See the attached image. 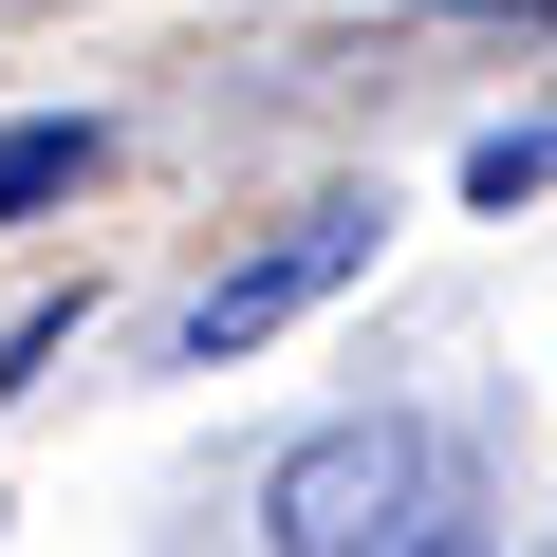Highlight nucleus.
Returning <instances> with one entry per match:
<instances>
[{
  "label": "nucleus",
  "instance_id": "nucleus-1",
  "mask_svg": "<svg viewBox=\"0 0 557 557\" xmlns=\"http://www.w3.org/2000/svg\"><path fill=\"white\" fill-rule=\"evenodd\" d=\"M446 520H465V483H446V428H409V409H354L260 465V557H428Z\"/></svg>",
  "mask_w": 557,
  "mask_h": 557
},
{
  "label": "nucleus",
  "instance_id": "nucleus-2",
  "mask_svg": "<svg viewBox=\"0 0 557 557\" xmlns=\"http://www.w3.org/2000/svg\"><path fill=\"white\" fill-rule=\"evenodd\" d=\"M354 260H372V205H317V223H278L260 260H223L205 298H186V372H223V354H260L278 317H317V298H335Z\"/></svg>",
  "mask_w": 557,
  "mask_h": 557
},
{
  "label": "nucleus",
  "instance_id": "nucleus-3",
  "mask_svg": "<svg viewBox=\"0 0 557 557\" xmlns=\"http://www.w3.org/2000/svg\"><path fill=\"white\" fill-rule=\"evenodd\" d=\"M75 186H94V112H20V131H0V223H38Z\"/></svg>",
  "mask_w": 557,
  "mask_h": 557
},
{
  "label": "nucleus",
  "instance_id": "nucleus-4",
  "mask_svg": "<svg viewBox=\"0 0 557 557\" xmlns=\"http://www.w3.org/2000/svg\"><path fill=\"white\" fill-rule=\"evenodd\" d=\"M465 186H483V205H520V186H557V131H483V149H465Z\"/></svg>",
  "mask_w": 557,
  "mask_h": 557
}]
</instances>
